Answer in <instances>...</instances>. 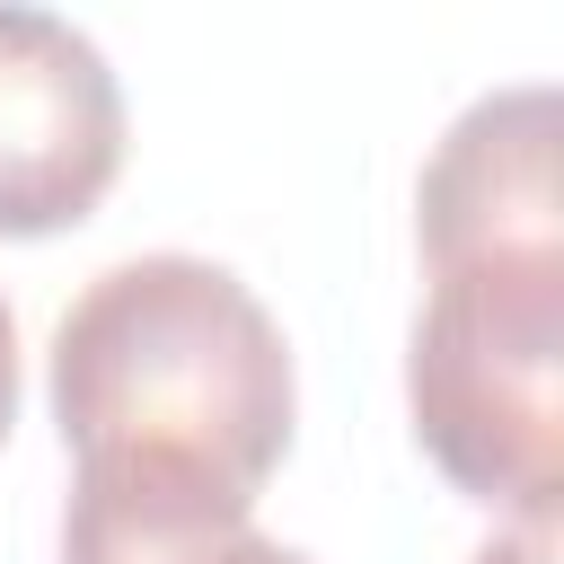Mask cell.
Listing matches in <instances>:
<instances>
[{
  "instance_id": "6da1fadb",
  "label": "cell",
  "mask_w": 564,
  "mask_h": 564,
  "mask_svg": "<svg viewBox=\"0 0 564 564\" xmlns=\"http://www.w3.org/2000/svg\"><path fill=\"white\" fill-rule=\"evenodd\" d=\"M291 344L212 256L106 264L53 326V423L70 494L247 520L291 449Z\"/></svg>"
},
{
  "instance_id": "7a4b0ae2",
  "label": "cell",
  "mask_w": 564,
  "mask_h": 564,
  "mask_svg": "<svg viewBox=\"0 0 564 564\" xmlns=\"http://www.w3.org/2000/svg\"><path fill=\"white\" fill-rule=\"evenodd\" d=\"M405 405L423 458L520 520L564 494V247L432 264L405 344Z\"/></svg>"
},
{
  "instance_id": "3957f363",
  "label": "cell",
  "mask_w": 564,
  "mask_h": 564,
  "mask_svg": "<svg viewBox=\"0 0 564 564\" xmlns=\"http://www.w3.org/2000/svg\"><path fill=\"white\" fill-rule=\"evenodd\" d=\"M123 176V88L106 53L53 18L0 0V238L79 229Z\"/></svg>"
},
{
  "instance_id": "277c9868",
  "label": "cell",
  "mask_w": 564,
  "mask_h": 564,
  "mask_svg": "<svg viewBox=\"0 0 564 564\" xmlns=\"http://www.w3.org/2000/svg\"><path fill=\"white\" fill-rule=\"evenodd\" d=\"M423 264L458 256H520V247H564V185H555V88L520 79L476 97L414 194Z\"/></svg>"
},
{
  "instance_id": "5b68a950",
  "label": "cell",
  "mask_w": 564,
  "mask_h": 564,
  "mask_svg": "<svg viewBox=\"0 0 564 564\" xmlns=\"http://www.w3.org/2000/svg\"><path fill=\"white\" fill-rule=\"evenodd\" d=\"M62 564H308L300 546L264 538L256 520H203V511H132L70 494Z\"/></svg>"
},
{
  "instance_id": "8992f818",
  "label": "cell",
  "mask_w": 564,
  "mask_h": 564,
  "mask_svg": "<svg viewBox=\"0 0 564 564\" xmlns=\"http://www.w3.org/2000/svg\"><path fill=\"white\" fill-rule=\"evenodd\" d=\"M476 564H555V520H520L476 546Z\"/></svg>"
},
{
  "instance_id": "52a82bcc",
  "label": "cell",
  "mask_w": 564,
  "mask_h": 564,
  "mask_svg": "<svg viewBox=\"0 0 564 564\" xmlns=\"http://www.w3.org/2000/svg\"><path fill=\"white\" fill-rule=\"evenodd\" d=\"M9 423H18V317L0 300V441H9Z\"/></svg>"
}]
</instances>
